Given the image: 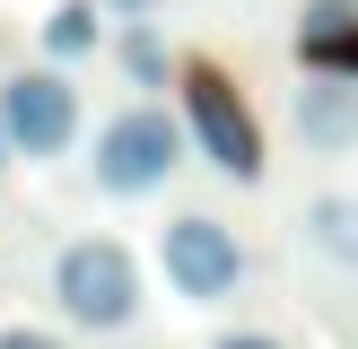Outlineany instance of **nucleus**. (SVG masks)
Here are the masks:
<instances>
[{
    "mask_svg": "<svg viewBox=\"0 0 358 349\" xmlns=\"http://www.w3.org/2000/svg\"><path fill=\"white\" fill-rule=\"evenodd\" d=\"M297 140L315 157H350L358 149V79L306 70V87H297Z\"/></svg>",
    "mask_w": 358,
    "mask_h": 349,
    "instance_id": "423d86ee",
    "label": "nucleus"
},
{
    "mask_svg": "<svg viewBox=\"0 0 358 349\" xmlns=\"http://www.w3.org/2000/svg\"><path fill=\"white\" fill-rule=\"evenodd\" d=\"M0 166H9V131H0Z\"/></svg>",
    "mask_w": 358,
    "mask_h": 349,
    "instance_id": "4468645a",
    "label": "nucleus"
},
{
    "mask_svg": "<svg viewBox=\"0 0 358 349\" xmlns=\"http://www.w3.org/2000/svg\"><path fill=\"white\" fill-rule=\"evenodd\" d=\"M52 297H62V314L79 332H122L140 314V262L122 253L114 236H79L52 262Z\"/></svg>",
    "mask_w": 358,
    "mask_h": 349,
    "instance_id": "f03ea898",
    "label": "nucleus"
},
{
    "mask_svg": "<svg viewBox=\"0 0 358 349\" xmlns=\"http://www.w3.org/2000/svg\"><path fill=\"white\" fill-rule=\"evenodd\" d=\"M184 131H192V149H201L227 184H262V122H254V105L236 96L227 70H210V61L184 70Z\"/></svg>",
    "mask_w": 358,
    "mask_h": 349,
    "instance_id": "7ed1b4c3",
    "label": "nucleus"
},
{
    "mask_svg": "<svg viewBox=\"0 0 358 349\" xmlns=\"http://www.w3.org/2000/svg\"><path fill=\"white\" fill-rule=\"evenodd\" d=\"M96 9H114V17H157L166 0H96Z\"/></svg>",
    "mask_w": 358,
    "mask_h": 349,
    "instance_id": "ddd939ff",
    "label": "nucleus"
},
{
    "mask_svg": "<svg viewBox=\"0 0 358 349\" xmlns=\"http://www.w3.org/2000/svg\"><path fill=\"white\" fill-rule=\"evenodd\" d=\"M44 44H52V61H79V52H96V0H62V9L44 17Z\"/></svg>",
    "mask_w": 358,
    "mask_h": 349,
    "instance_id": "1a4fd4ad",
    "label": "nucleus"
},
{
    "mask_svg": "<svg viewBox=\"0 0 358 349\" xmlns=\"http://www.w3.org/2000/svg\"><path fill=\"white\" fill-rule=\"evenodd\" d=\"M297 236H306L315 262H332V271L358 279V192H315L297 209Z\"/></svg>",
    "mask_w": 358,
    "mask_h": 349,
    "instance_id": "6e6552de",
    "label": "nucleus"
},
{
    "mask_svg": "<svg viewBox=\"0 0 358 349\" xmlns=\"http://www.w3.org/2000/svg\"><path fill=\"white\" fill-rule=\"evenodd\" d=\"M297 61L332 70V79H358V0H315L297 17Z\"/></svg>",
    "mask_w": 358,
    "mask_h": 349,
    "instance_id": "0eeeda50",
    "label": "nucleus"
},
{
    "mask_svg": "<svg viewBox=\"0 0 358 349\" xmlns=\"http://www.w3.org/2000/svg\"><path fill=\"white\" fill-rule=\"evenodd\" d=\"M0 131H9V157H62L70 140H79V87L62 79V70H17L9 87H0Z\"/></svg>",
    "mask_w": 358,
    "mask_h": 349,
    "instance_id": "39448f33",
    "label": "nucleus"
},
{
    "mask_svg": "<svg viewBox=\"0 0 358 349\" xmlns=\"http://www.w3.org/2000/svg\"><path fill=\"white\" fill-rule=\"evenodd\" d=\"M0 349H62V341H52V332H27V323H17V332H0Z\"/></svg>",
    "mask_w": 358,
    "mask_h": 349,
    "instance_id": "f8f14e48",
    "label": "nucleus"
},
{
    "mask_svg": "<svg viewBox=\"0 0 358 349\" xmlns=\"http://www.w3.org/2000/svg\"><path fill=\"white\" fill-rule=\"evenodd\" d=\"M114 52H122V70H131L140 87H166V35H157L149 17H122V44Z\"/></svg>",
    "mask_w": 358,
    "mask_h": 349,
    "instance_id": "9d476101",
    "label": "nucleus"
},
{
    "mask_svg": "<svg viewBox=\"0 0 358 349\" xmlns=\"http://www.w3.org/2000/svg\"><path fill=\"white\" fill-rule=\"evenodd\" d=\"M184 149H192V131L166 114V105H122L114 122L96 131V184L114 192V201H140V192H157L175 166H184Z\"/></svg>",
    "mask_w": 358,
    "mask_h": 349,
    "instance_id": "f257e3e1",
    "label": "nucleus"
},
{
    "mask_svg": "<svg viewBox=\"0 0 358 349\" xmlns=\"http://www.w3.org/2000/svg\"><path fill=\"white\" fill-rule=\"evenodd\" d=\"M210 349H289V341H271V332H219Z\"/></svg>",
    "mask_w": 358,
    "mask_h": 349,
    "instance_id": "9b49d317",
    "label": "nucleus"
},
{
    "mask_svg": "<svg viewBox=\"0 0 358 349\" xmlns=\"http://www.w3.org/2000/svg\"><path fill=\"white\" fill-rule=\"evenodd\" d=\"M157 262H166V288H175V297H192V306H219V297H236V288H245V244H236V227L210 218V209L166 218Z\"/></svg>",
    "mask_w": 358,
    "mask_h": 349,
    "instance_id": "20e7f679",
    "label": "nucleus"
}]
</instances>
